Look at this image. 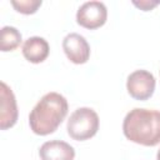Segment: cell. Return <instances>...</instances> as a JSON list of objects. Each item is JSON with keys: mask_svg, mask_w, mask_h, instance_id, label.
<instances>
[{"mask_svg": "<svg viewBox=\"0 0 160 160\" xmlns=\"http://www.w3.org/2000/svg\"><path fill=\"white\" fill-rule=\"evenodd\" d=\"M41 0H20V1H16V0H12L11 1V5L15 8L16 11L21 12V14H34L40 6H41Z\"/></svg>", "mask_w": 160, "mask_h": 160, "instance_id": "obj_11", "label": "cell"}, {"mask_svg": "<svg viewBox=\"0 0 160 160\" xmlns=\"http://www.w3.org/2000/svg\"><path fill=\"white\" fill-rule=\"evenodd\" d=\"M155 78L148 70H135L128 76L126 89L131 98L136 100H148L155 90Z\"/></svg>", "mask_w": 160, "mask_h": 160, "instance_id": "obj_5", "label": "cell"}, {"mask_svg": "<svg viewBox=\"0 0 160 160\" xmlns=\"http://www.w3.org/2000/svg\"><path fill=\"white\" fill-rule=\"evenodd\" d=\"M122 132L135 144L144 146L160 144V111L140 108L130 110L124 119Z\"/></svg>", "mask_w": 160, "mask_h": 160, "instance_id": "obj_2", "label": "cell"}, {"mask_svg": "<svg viewBox=\"0 0 160 160\" xmlns=\"http://www.w3.org/2000/svg\"><path fill=\"white\" fill-rule=\"evenodd\" d=\"M49 51H50L49 42L40 36H31L28 40H25L22 45L24 58L32 64L42 62L49 56Z\"/></svg>", "mask_w": 160, "mask_h": 160, "instance_id": "obj_9", "label": "cell"}, {"mask_svg": "<svg viewBox=\"0 0 160 160\" xmlns=\"http://www.w3.org/2000/svg\"><path fill=\"white\" fill-rule=\"evenodd\" d=\"M156 159H158V160H160V149L158 150V154H156Z\"/></svg>", "mask_w": 160, "mask_h": 160, "instance_id": "obj_13", "label": "cell"}, {"mask_svg": "<svg viewBox=\"0 0 160 160\" xmlns=\"http://www.w3.org/2000/svg\"><path fill=\"white\" fill-rule=\"evenodd\" d=\"M21 42V34L14 26H4L0 31V49L1 51L15 50Z\"/></svg>", "mask_w": 160, "mask_h": 160, "instance_id": "obj_10", "label": "cell"}, {"mask_svg": "<svg viewBox=\"0 0 160 160\" xmlns=\"http://www.w3.org/2000/svg\"><path fill=\"white\" fill-rule=\"evenodd\" d=\"M66 129L74 140H88L99 130V116L91 108H79L70 115Z\"/></svg>", "mask_w": 160, "mask_h": 160, "instance_id": "obj_3", "label": "cell"}, {"mask_svg": "<svg viewBox=\"0 0 160 160\" xmlns=\"http://www.w3.org/2000/svg\"><path fill=\"white\" fill-rule=\"evenodd\" d=\"M39 155L41 160H74V148L61 140L46 141L40 146Z\"/></svg>", "mask_w": 160, "mask_h": 160, "instance_id": "obj_8", "label": "cell"}, {"mask_svg": "<svg viewBox=\"0 0 160 160\" xmlns=\"http://www.w3.org/2000/svg\"><path fill=\"white\" fill-rule=\"evenodd\" d=\"M108 19V9L101 1H88L84 2L78 12L76 21L80 26L85 29H98L106 22Z\"/></svg>", "mask_w": 160, "mask_h": 160, "instance_id": "obj_4", "label": "cell"}, {"mask_svg": "<svg viewBox=\"0 0 160 160\" xmlns=\"http://www.w3.org/2000/svg\"><path fill=\"white\" fill-rule=\"evenodd\" d=\"M62 49L66 58L74 64H85L90 58V45L78 32H70L64 38Z\"/></svg>", "mask_w": 160, "mask_h": 160, "instance_id": "obj_6", "label": "cell"}, {"mask_svg": "<svg viewBox=\"0 0 160 160\" xmlns=\"http://www.w3.org/2000/svg\"><path fill=\"white\" fill-rule=\"evenodd\" d=\"M132 4L139 8L140 10H144V11H149L151 10L152 8H155L158 4H160V1H149V0H140V1H132Z\"/></svg>", "mask_w": 160, "mask_h": 160, "instance_id": "obj_12", "label": "cell"}, {"mask_svg": "<svg viewBox=\"0 0 160 160\" xmlns=\"http://www.w3.org/2000/svg\"><path fill=\"white\" fill-rule=\"evenodd\" d=\"M0 86H1L0 88V96H1L0 128L1 130H6L14 126L18 120V106L12 90L4 81H1Z\"/></svg>", "mask_w": 160, "mask_h": 160, "instance_id": "obj_7", "label": "cell"}, {"mask_svg": "<svg viewBox=\"0 0 160 160\" xmlns=\"http://www.w3.org/2000/svg\"><path fill=\"white\" fill-rule=\"evenodd\" d=\"M68 114V101L59 92L45 94L29 115V125L36 135L54 132Z\"/></svg>", "mask_w": 160, "mask_h": 160, "instance_id": "obj_1", "label": "cell"}]
</instances>
